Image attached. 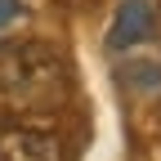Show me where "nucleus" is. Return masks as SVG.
<instances>
[{"label": "nucleus", "instance_id": "nucleus-2", "mask_svg": "<svg viewBox=\"0 0 161 161\" xmlns=\"http://www.w3.org/2000/svg\"><path fill=\"white\" fill-rule=\"evenodd\" d=\"M0 161H67V148L58 139V130L5 116L0 121Z\"/></svg>", "mask_w": 161, "mask_h": 161}, {"label": "nucleus", "instance_id": "nucleus-4", "mask_svg": "<svg viewBox=\"0 0 161 161\" xmlns=\"http://www.w3.org/2000/svg\"><path fill=\"white\" fill-rule=\"evenodd\" d=\"M157 31V14H152V0H121L116 14H112V27H108V49L125 54L148 45Z\"/></svg>", "mask_w": 161, "mask_h": 161}, {"label": "nucleus", "instance_id": "nucleus-3", "mask_svg": "<svg viewBox=\"0 0 161 161\" xmlns=\"http://www.w3.org/2000/svg\"><path fill=\"white\" fill-rule=\"evenodd\" d=\"M130 58L116 63V80L121 90L139 103H161V49H125Z\"/></svg>", "mask_w": 161, "mask_h": 161}, {"label": "nucleus", "instance_id": "nucleus-1", "mask_svg": "<svg viewBox=\"0 0 161 161\" xmlns=\"http://www.w3.org/2000/svg\"><path fill=\"white\" fill-rule=\"evenodd\" d=\"M72 98L63 54L45 40L0 49V116H49Z\"/></svg>", "mask_w": 161, "mask_h": 161}, {"label": "nucleus", "instance_id": "nucleus-5", "mask_svg": "<svg viewBox=\"0 0 161 161\" xmlns=\"http://www.w3.org/2000/svg\"><path fill=\"white\" fill-rule=\"evenodd\" d=\"M27 18V0H0V40Z\"/></svg>", "mask_w": 161, "mask_h": 161}]
</instances>
